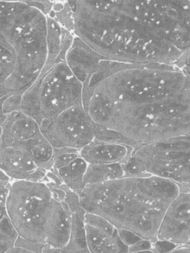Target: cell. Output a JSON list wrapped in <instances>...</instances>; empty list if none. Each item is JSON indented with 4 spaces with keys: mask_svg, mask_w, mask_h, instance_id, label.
Returning <instances> with one entry per match:
<instances>
[{
    "mask_svg": "<svg viewBox=\"0 0 190 253\" xmlns=\"http://www.w3.org/2000/svg\"><path fill=\"white\" fill-rule=\"evenodd\" d=\"M177 247L172 244L166 242H161V241H156L153 244V248L158 253H167L170 251H173Z\"/></svg>",
    "mask_w": 190,
    "mask_h": 253,
    "instance_id": "603a6c76",
    "label": "cell"
},
{
    "mask_svg": "<svg viewBox=\"0 0 190 253\" xmlns=\"http://www.w3.org/2000/svg\"><path fill=\"white\" fill-rule=\"evenodd\" d=\"M84 104L134 148L190 135V76L176 65L126 63L84 90Z\"/></svg>",
    "mask_w": 190,
    "mask_h": 253,
    "instance_id": "6da1fadb",
    "label": "cell"
},
{
    "mask_svg": "<svg viewBox=\"0 0 190 253\" xmlns=\"http://www.w3.org/2000/svg\"><path fill=\"white\" fill-rule=\"evenodd\" d=\"M88 163L80 156L69 165L57 169H50V170L53 171L70 190L80 196L85 188L84 179Z\"/></svg>",
    "mask_w": 190,
    "mask_h": 253,
    "instance_id": "2e32d148",
    "label": "cell"
},
{
    "mask_svg": "<svg viewBox=\"0 0 190 253\" xmlns=\"http://www.w3.org/2000/svg\"><path fill=\"white\" fill-rule=\"evenodd\" d=\"M124 176H127V175L121 163L88 165L84 181L86 187L119 179Z\"/></svg>",
    "mask_w": 190,
    "mask_h": 253,
    "instance_id": "e0dca14e",
    "label": "cell"
},
{
    "mask_svg": "<svg viewBox=\"0 0 190 253\" xmlns=\"http://www.w3.org/2000/svg\"><path fill=\"white\" fill-rule=\"evenodd\" d=\"M48 16L54 18L64 29L74 33L75 31L74 12L69 1H55L53 10Z\"/></svg>",
    "mask_w": 190,
    "mask_h": 253,
    "instance_id": "d6986e66",
    "label": "cell"
},
{
    "mask_svg": "<svg viewBox=\"0 0 190 253\" xmlns=\"http://www.w3.org/2000/svg\"><path fill=\"white\" fill-rule=\"evenodd\" d=\"M66 33L67 30L64 29L54 18L47 16V42L48 62L45 72L48 71L57 60L63 47Z\"/></svg>",
    "mask_w": 190,
    "mask_h": 253,
    "instance_id": "ac0fdd59",
    "label": "cell"
},
{
    "mask_svg": "<svg viewBox=\"0 0 190 253\" xmlns=\"http://www.w3.org/2000/svg\"><path fill=\"white\" fill-rule=\"evenodd\" d=\"M74 34L102 56L176 65L190 50V0H68Z\"/></svg>",
    "mask_w": 190,
    "mask_h": 253,
    "instance_id": "7a4b0ae2",
    "label": "cell"
},
{
    "mask_svg": "<svg viewBox=\"0 0 190 253\" xmlns=\"http://www.w3.org/2000/svg\"><path fill=\"white\" fill-rule=\"evenodd\" d=\"M4 253H43L42 252H37V251H31L27 248H21V247H14L12 249L6 251Z\"/></svg>",
    "mask_w": 190,
    "mask_h": 253,
    "instance_id": "d4e9b609",
    "label": "cell"
},
{
    "mask_svg": "<svg viewBox=\"0 0 190 253\" xmlns=\"http://www.w3.org/2000/svg\"><path fill=\"white\" fill-rule=\"evenodd\" d=\"M84 230L87 247L91 253H128L120 236L119 229L97 214L86 212Z\"/></svg>",
    "mask_w": 190,
    "mask_h": 253,
    "instance_id": "8fae6325",
    "label": "cell"
},
{
    "mask_svg": "<svg viewBox=\"0 0 190 253\" xmlns=\"http://www.w3.org/2000/svg\"><path fill=\"white\" fill-rule=\"evenodd\" d=\"M105 57L75 34L65 60L74 75L84 85L87 79L96 71L101 61Z\"/></svg>",
    "mask_w": 190,
    "mask_h": 253,
    "instance_id": "4fadbf2b",
    "label": "cell"
},
{
    "mask_svg": "<svg viewBox=\"0 0 190 253\" xmlns=\"http://www.w3.org/2000/svg\"><path fill=\"white\" fill-rule=\"evenodd\" d=\"M180 192L179 184L165 178L127 175L86 186L79 196L87 212L154 244L166 212Z\"/></svg>",
    "mask_w": 190,
    "mask_h": 253,
    "instance_id": "3957f363",
    "label": "cell"
},
{
    "mask_svg": "<svg viewBox=\"0 0 190 253\" xmlns=\"http://www.w3.org/2000/svg\"><path fill=\"white\" fill-rule=\"evenodd\" d=\"M1 172L12 181H43L48 170L22 152L10 147H1Z\"/></svg>",
    "mask_w": 190,
    "mask_h": 253,
    "instance_id": "7c38bea8",
    "label": "cell"
},
{
    "mask_svg": "<svg viewBox=\"0 0 190 253\" xmlns=\"http://www.w3.org/2000/svg\"><path fill=\"white\" fill-rule=\"evenodd\" d=\"M30 0H1V1H4V2H13V3H27Z\"/></svg>",
    "mask_w": 190,
    "mask_h": 253,
    "instance_id": "4316f807",
    "label": "cell"
},
{
    "mask_svg": "<svg viewBox=\"0 0 190 253\" xmlns=\"http://www.w3.org/2000/svg\"><path fill=\"white\" fill-rule=\"evenodd\" d=\"M1 147L16 149L47 170L53 167L55 149L38 123L22 111L1 115Z\"/></svg>",
    "mask_w": 190,
    "mask_h": 253,
    "instance_id": "ba28073f",
    "label": "cell"
},
{
    "mask_svg": "<svg viewBox=\"0 0 190 253\" xmlns=\"http://www.w3.org/2000/svg\"><path fill=\"white\" fill-rule=\"evenodd\" d=\"M188 191H190V190H188Z\"/></svg>",
    "mask_w": 190,
    "mask_h": 253,
    "instance_id": "4dcf8cb0",
    "label": "cell"
},
{
    "mask_svg": "<svg viewBox=\"0 0 190 253\" xmlns=\"http://www.w3.org/2000/svg\"><path fill=\"white\" fill-rule=\"evenodd\" d=\"M131 156L145 174L170 180L179 186L190 183V135L137 146Z\"/></svg>",
    "mask_w": 190,
    "mask_h": 253,
    "instance_id": "52a82bcc",
    "label": "cell"
},
{
    "mask_svg": "<svg viewBox=\"0 0 190 253\" xmlns=\"http://www.w3.org/2000/svg\"><path fill=\"white\" fill-rule=\"evenodd\" d=\"M176 66L179 68L190 67V50L185 53L180 59L176 62Z\"/></svg>",
    "mask_w": 190,
    "mask_h": 253,
    "instance_id": "cb8c5ba5",
    "label": "cell"
},
{
    "mask_svg": "<svg viewBox=\"0 0 190 253\" xmlns=\"http://www.w3.org/2000/svg\"><path fill=\"white\" fill-rule=\"evenodd\" d=\"M59 1H68V0H59Z\"/></svg>",
    "mask_w": 190,
    "mask_h": 253,
    "instance_id": "f1b7e54d",
    "label": "cell"
},
{
    "mask_svg": "<svg viewBox=\"0 0 190 253\" xmlns=\"http://www.w3.org/2000/svg\"><path fill=\"white\" fill-rule=\"evenodd\" d=\"M47 16L27 3L1 1V100L22 97L45 72Z\"/></svg>",
    "mask_w": 190,
    "mask_h": 253,
    "instance_id": "277c9868",
    "label": "cell"
},
{
    "mask_svg": "<svg viewBox=\"0 0 190 253\" xmlns=\"http://www.w3.org/2000/svg\"><path fill=\"white\" fill-rule=\"evenodd\" d=\"M120 236H121V239H122L123 242L129 246L130 248L131 245H134L136 242H139L141 240L140 237L136 236L134 233L132 232L128 231V230H122V229H119Z\"/></svg>",
    "mask_w": 190,
    "mask_h": 253,
    "instance_id": "7402d4cb",
    "label": "cell"
},
{
    "mask_svg": "<svg viewBox=\"0 0 190 253\" xmlns=\"http://www.w3.org/2000/svg\"><path fill=\"white\" fill-rule=\"evenodd\" d=\"M53 1H59V0H53Z\"/></svg>",
    "mask_w": 190,
    "mask_h": 253,
    "instance_id": "f546056e",
    "label": "cell"
},
{
    "mask_svg": "<svg viewBox=\"0 0 190 253\" xmlns=\"http://www.w3.org/2000/svg\"><path fill=\"white\" fill-rule=\"evenodd\" d=\"M79 105H84V85L65 58L59 56L54 65L21 97L19 110L41 126Z\"/></svg>",
    "mask_w": 190,
    "mask_h": 253,
    "instance_id": "8992f818",
    "label": "cell"
},
{
    "mask_svg": "<svg viewBox=\"0 0 190 253\" xmlns=\"http://www.w3.org/2000/svg\"><path fill=\"white\" fill-rule=\"evenodd\" d=\"M54 149L80 150L95 140L96 123L84 105H76L39 126Z\"/></svg>",
    "mask_w": 190,
    "mask_h": 253,
    "instance_id": "9c48e42d",
    "label": "cell"
},
{
    "mask_svg": "<svg viewBox=\"0 0 190 253\" xmlns=\"http://www.w3.org/2000/svg\"><path fill=\"white\" fill-rule=\"evenodd\" d=\"M6 211L25 240L53 248L69 241L72 212L65 199L44 181H11Z\"/></svg>",
    "mask_w": 190,
    "mask_h": 253,
    "instance_id": "5b68a950",
    "label": "cell"
},
{
    "mask_svg": "<svg viewBox=\"0 0 190 253\" xmlns=\"http://www.w3.org/2000/svg\"><path fill=\"white\" fill-rule=\"evenodd\" d=\"M128 253H158L156 251L154 250V248L152 249L144 250V251H136V252H130Z\"/></svg>",
    "mask_w": 190,
    "mask_h": 253,
    "instance_id": "484cf974",
    "label": "cell"
},
{
    "mask_svg": "<svg viewBox=\"0 0 190 253\" xmlns=\"http://www.w3.org/2000/svg\"><path fill=\"white\" fill-rule=\"evenodd\" d=\"M95 140L104 142L120 143L133 147V144L119 132L97 124L95 128Z\"/></svg>",
    "mask_w": 190,
    "mask_h": 253,
    "instance_id": "44dd1931",
    "label": "cell"
},
{
    "mask_svg": "<svg viewBox=\"0 0 190 253\" xmlns=\"http://www.w3.org/2000/svg\"><path fill=\"white\" fill-rule=\"evenodd\" d=\"M156 241L176 247L190 245V191L181 190L166 212Z\"/></svg>",
    "mask_w": 190,
    "mask_h": 253,
    "instance_id": "30bf717a",
    "label": "cell"
},
{
    "mask_svg": "<svg viewBox=\"0 0 190 253\" xmlns=\"http://www.w3.org/2000/svg\"><path fill=\"white\" fill-rule=\"evenodd\" d=\"M86 212H72V227L68 244L60 248L45 247L43 253H91L86 241L84 215Z\"/></svg>",
    "mask_w": 190,
    "mask_h": 253,
    "instance_id": "9a60e30c",
    "label": "cell"
},
{
    "mask_svg": "<svg viewBox=\"0 0 190 253\" xmlns=\"http://www.w3.org/2000/svg\"><path fill=\"white\" fill-rule=\"evenodd\" d=\"M19 235L12 224L8 215L1 217V253L16 247Z\"/></svg>",
    "mask_w": 190,
    "mask_h": 253,
    "instance_id": "ffe728a7",
    "label": "cell"
},
{
    "mask_svg": "<svg viewBox=\"0 0 190 253\" xmlns=\"http://www.w3.org/2000/svg\"><path fill=\"white\" fill-rule=\"evenodd\" d=\"M134 147L120 143L94 141L80 150L81 157L88 165L123 164L131 156Z\"/></svg>",
    "mask_w": 190,
    "mask_h": 253,
    "instance_id": "5bb4252c",
    "label": "cell"
},
{
    "mask_svg": "<svg viewBox=\"0 0 190 253\" xmlns=\"http://www.w3.org/2000/svg\"><path fill=\"white\" fill-rule=\"evenodd\" d=\"M190 253V246L185 247V253Z\"/></svg>",
    "mask_w": 190,
    "mask_h": 253,
    "instance_id": "83f0119b",
    "label": "cell"
}]
</instances>
